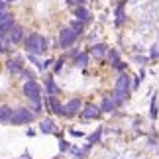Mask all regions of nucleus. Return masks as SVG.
<instances>
[{
	"label": "nucleus",
	"instance_id": "obj_39",
	"mask_svg": "<svg viewBox=\"0 0 159 159\" xmlns=\"http://www.w3.org/2000/svg\"><path fill=\"white\" fill-rule=\"evenodd\" d=\"M4 2H6V4H16L18 0H4Z\"/></svg>",
	"mask_w": 159,
	"mask_h": 159
},
{
	"label": "nucleus",
	"instance_id": "obj_29",
	"mask_svg": "<svg viewBox=\"0 0 159 159\" xmlns=\"http://www.w3.org/2000/svg\"><path fill=\"white\" fill-rule=\"evenodd\" d=\"M112 69H116V71H118V73H124V71L128 69V63H126V61H122V59H120L118 63H116V65L112 67Z\"/></svg>",
	"mask_w": 159,
	"mask_h": 159
},
{
	"label": "nucleus",
	"instance_id": "obj_11",
	"mask_svg": "<svg viewBox=\"0 0 159 159\" xmlns=\"http://www.w3.org/2000/svg\"><path fill=\"white\" fill-rule=\"evenodd\" d=\"M73 16H75V20L83 22L84 26H89V24L93 22V12H90L87 6H77V8H73Z\"/></svg>",
	"mask_w": 159,
	"mask_h": 159
},
{
	"label": "nucleus",
	"instance_id": "obj_25",
	"mask_svg": "<svg viewBox=\"0 0 159 159\" xmlns=\"http://www.w3.org/2000/svg\"><path fill=\"white\" fill-rule=\"evenodd\" d=\"M157 114H159L157 96H153V98H151V106H149V116H151V120H157Z\"/></svg>",
	"mask_w": 159,
	"mask_h": 159
},
{
	"label": "nucleus",
	"instance_id": "obj_17",
	"mask_svg": "<svg viewBox=\"0 0 159 159\" xmlns=\"http://www.w3.org/2000/svg\"><path fill=\"white\" fill-rule=\"evenodd\" d=\"M89 61H90V53L89 51H81L77 57H73V65H75L77 69H87Z\"/></svg>",
	"mask_w": 159,
	"mask_h": 159
},
{
	"label": "nucleus",
	"instance_id": "obj_35",
	"mask_svg": "<svg viewBox=\"0 0 159 159\" xmlns=\"http://www.w3.org/2000/svg\"><path fill=\"white\" fill-rule=\"evenodd\" d=\"M26 136L28 138H34L35 136V130H34V128H28V130H26Z\"/></svg>",
	"mask_w": 159,
	"mask_h": 159
},
{
	"label": "nucleus",
	"instance_id": "obj_37",
	"mask_svg": "<svg viewBox=\"0 0 159 159\" xmlns=\"http://www.w3.org/2000/svg\"><path fill=\"white\" fill-rule=\"evenodd\" d=\"M69 134H71V136H75V138H81V136H83L79 130H69Z\"/></svg>",
	"mask_w": 159,
	"mask_h": 159
},
{
	"label": "nucleus",
	"instance_id": "obj_40",
	"mask_svg": "<svg viewBox=\"0 0 159 159\" xmlns=\"http://www.w3.org/2000/svg\"><path fill=\"white\" fill-rule=\"evenodd\" d=\"M120 2H124V4H126V2H128V0H120Z\"/></svg>",
	"mask_w": 159,
	"mask_h": 159
},
{
	"label": "nucleus",
	"instance_id": "obj_34",
	"mask_svg": "<svg viewBox=\"0 0 159 159\" xmlns=\"http://www.w3.org/2000/svg\"><path fill=\"white\" fill-rule=\"evenodd\" d=\"M136 61H138V65H139V67L148 65V57H139V55H138V57H136Z\"/></svg>",
	"mask_w": 159,
	"mask_h": 159
},
{
	"label": "nucleus",
	"instance_id": "obj_12",
	"mask_svg": "<svg viewBox=\"0 0 159 159\" xmlns=\"http://www.w3.org/2000/svg\"><path fill=\"white\" fill-rule=\"evenodd\" d=\"M43 90H45L47 96H59L61 89H59V84L55 83V77L53 75H47L43 79Z\"/></svg>",
	"mask_w": 159,
	"mask_h": 159
},
{
	"label": "nucleus",
	"instance_id": "obj_3",
	"mask_svg": "<svg viewBox=\"0 0 159 159\" xmlns=\"http://www.w3.org/2000/svg\"><path fill=\"white\" fill-rule=\"evenodd\" d=\"M22 94L28 98V102H41L43 100V89L38 81H26L22 84Z\"/></svg>",
	"mask_w": 159,
	"mask_h": 159
},
{
	"label": "nucleus",
	"instance_id": "obj_7",
	"mask_svg": "<svg viewBox=\"0 0 159 159\" xmlns=\"http://www.w3.org/2000/svg\"><path fill=\"white\" fill-rule=\"evenodd\" d=\"M4 67H6V71H8L12 77H18V75H20V71L26 67V63H24L22 55H10V57L6 59Z\"/></svg>",
	"mask_w": 159,
	"mask_h": 159
},
{
	"label": "nucleus",
	"instance_id": "obj_9",
	"mask_svg": "<svg viewBox=\"0 0 159 159\" xmlns=\"http://www.w3.org/2000/svg\"><path fill=\"white\" fill-rule=\"evenodd\" d=\"M39 132H41V134H53V136H57V138H63V134L59 132V128H57V124H55V120L49 118V116L39 120Z\"/></svg>",
	"mask_w": 159,
	"mask_h": 159
},
{
	"label": "nucleus",
	"instance_id": "obj_23",
	"mask_svg": "<svg viewBox=\"0 0 159 159\" xmlns=\"http://www.w3.org/2000/svg\"><path fill=\"white\" fill-rule=\"evenodd\" d=\"M65 63H67V57H65V55H63V57H59V59H55V63H53V73H55V75H59V73L63 71Z\"/></svg>",
	"mask_w": 159,
	"mask_h": 159
},
{
	"label": "nucleus",
	"instance_id": "obj_22",
	"mask_svg": "<svg viewBox=\"0 0 159 159\" xmlns=\"http://www.w3.org/2000/svg\"><path fill=\"white\" fill-rule=\"evenodd\" d=\"M102 132H104V128H102V126H98V128H96V132L89 136V143H93V145L100 143V139H102Z\"/></svg>",
	"mask_w": 159,
	"mask_h": 159
},
{
	"label": "nucleus",
	"instance_id": "obj_24",
	"mask_svg": "<svg viewBox=\"0 0 159 159\" xmlns=\"http://www.w3.org/2000/svg\"><path fill=\"white\" fill-rule=\"evenodd\" d=\"M69 26H71L73 30H75V34L79 35V38H81V35L84 34V24H83V22H79V20H71Z\"/></svg>",
	"mask_w": 159,
	"mask_h": 159
},
{
	"label": "nucleus",
	"instance_id": "obj_28",
	"mask_svg": "<svg viewBox=\"0 0 159 159\" xmlns=\"http://www.w3.org/2000/svg\"><path fill=\"white\" fill-rule=\"evenodd\" d=\"M67 6H71V8H77V6H87V0H65Z\"/></svg>",
	"mask_w": 159,
	"mask_h": 159
},
{
	"label": "nucleus",
	"instance_id": "obj_30",
	"mask_svg": "<svg viewBox=\"0 0 159 159\" xmlns=\"http://www.w3.org/2000/svg\"><path fill=\"white\" fill-rule=\"evenodd\" d=\"M149 59H159V45H151V51H149Z\"/></svg>",
	"mask_w": 159,
	"mask_h": 159
},
{
	"label": "nucleus",
	"instance_id": "obj_26",
	"mask_svg": "<svg viewBox=\"0 0 159 159\" xmlns=\"http://www.w3.org/2000/svg\"><path fill=\"white\" fill-rule=\"evenodd\" d=\"M69 153H71L73 157H75V159H84V157H87V155L83 153V149L75 148V145H71V148H69Z\"/></svg>",
	"mask_w": 159,
	"mask_h": 159
},
{
	"label": "nucleus",
	"instance_id": "obj_27",
	"mask_svg": "<svg viewBox=\"0 0 159 159\" xmlns=\"http://www.w3.org/2000/svg\"><path fill=\"white\" fill-rule=\"evenodd\" d=\"M69 148H71V143L67 142L65 138H59V151H61V153H67V151H69Z\"/></svg>",
	"mask_w": 159,
	"mask_h": 159
},
{
	"label": "nucleus",
	"instance_id": "obj_33",
	"mask_svg": "<svg viewBox=\"0 0 159 159\" xmlns=\"http://www.w3.org/2000/svg\"><path fill=\"white\" fill-rule=\"evenodd\" d=\"M10 16H12V12H10V10H0V24H2L6 18H10Z\"/></svg>",
	"mask_w": 159,
	"mask_h": 159
},
{
	"label": "nucleus",
	"instance_id": "obj_4",
	"mask_svg": "<svg viewBox=\"0 0 159 159\" xmlns=\"http://www.w3.org/2000/svg\"><path fill=\"white\" fill-rule=\"evenodd\" d=\"M77 39H79V35L75 34V30H73L71 26H67V28H63L59 32V39H57V45H59V49H63V51H67L69 47H73L77 43Z\"/></svg>",
	"mask_w": 159,
	"mask_h": 159
},
{
	"label": "nucleus",
	"instance_id": "obj_32",
	"mask_svg": "<svg viewBox=\"0 0 159 159\" xmlns=\"http://www.w3.org/2000/svg\"><path fill=\"white\" fill-rule=\"evenodd\" d=\"M93 148H94V145L87 142V143H83V148H81V149H83V153H84V155L89 157V153H90V149H93Z\"/></svg>",
	"mask_w": 159,
	"mask_h": 159
},
{
	"label": "nucleus",
	"instance_id": "obj_1",
	"mask_svg": "<svg viewBox=\"0 0 159 159\" xmlns=\"http://www.w3.org/2000/svg\"><path fill=\"white\" fill-rule=\"evenodd\" d=\"M49 45H51V39L47 35L39 34V32H30L26 34V38L22 41V47L26 53H34V55H45L49 51Z\"/></svg>",
	"mask_w": 159,
	"mask_h": 159
},
{
	"label": "nucleus",
	"instance_id": "obj_8",
	"mask_svg": "<svg viewBox=\"0 0 159 159\" xmlns=\"http://www.w3.org/2000/svg\"><path fill=\"white\" fill-rule=\"evenodd\" d=\"M65 108V118H75V116L81 114V110H83V100L79 98V96H75V98H69L63 104Z\"/></svg>",
	"mask_w": 159,
	"mask_h": 159
},
{
	"label": "nucleus",
	"instance_id": "obj_10",
	"mask_svg": "<svg viewBox=\"0 0 159 159\" xmlns=\"http://www.w3.org/2000/svg\"><path fill=\"white\" fill-rule=\"evenodd\" d=\"M102 112H100V106L98 104H83V110H81V118L84 120V122H89V120H96L100 116Z\"/></svg>",
	"mask_w": 159,
	"mask_h": 159
},
{
	"label": "nucleus",
	"instance_id": "obj_41",
	"mask_svg": "<svg viewBox=\"0 0 159 159\" xmlns=\"http://www.w3.org/2000/svg\"><path fill=\"white\" fill-rule=\"evenodd\" d=\"M55 159H63V157H55Z\"/></svg>",
	"mask_w": 159,
	"mask_h": 159
},
{
	"label": "nucleus",
	"instance_id": "obj_21",
	"mask_svg": "<svg viewBox=\"0 0 159 159\" xmlns=\"http://www.w3.org/2000/svg\"><path fill=\"white\" fill-rule=\"evenodd\" d=\"M26 59L32 63L38 71H43V59H39V55H34V53H26Z\"/></svg>",
	"mask_w": 159,
	"mask_h": 159
},
{
	"label": "nucleus",
	"instance_id": "obj_6",
	"mask_svg": "<svg viewBox=\"0 0 159 159\" xmlns=\"http://www.w3.org/2000/svg\"><path fill=\"white\" fill-rule=\"evenodd\" d=\"M114 90H118V93L122 94V96H130V93H132V77L128 75V73L124 71V73H120L118 77H116V83H114Z\"/></svg>",
	"mask_w": 159,
	"mask_h": 159
},
{
	"label": "nucleus",
	"instance_id": "obj_31",
	"mask_svg": "<svg viewBox=\"0 0 159 159\" xmlns=\"http://www.w3.org/2000/svg\"><path fill=\"white\" fill-rule=\"evenodd\" d=\"M53 63H55V59H53V57H47V59H43V71L51 69V67H53Z\"/></svg>",
	"mask_w": 159,
	"mask_h": 159
},
{
	"label": "nucleus",
	"instance_id": "obj_16",
	"mask_svg": "<svg viewBox=\"0 0 159 159\" xmlns=\"http://www.w3.org/2000/svg\"><path fill=\"white\" fill-rule=\"evenodd\" d=\"M12 114H14V108H12V106L0 104V126H10Z\"/></svg>",
	"mask_w": 159,
	"mask_h": 159
},
{
	"label": "nucleus",
	"instance_id": "obj_13",
	"mask_svg": "<svg viewBox=\"0 0 159 159\" xmlns=\"http://www.w3.org/2000/svg\"><path fill=\"white\" fill-rule=\"evenodd\" d=\"M16 24H18V22H16V14H12L10 18H6V20L0 24V39H6V38H8L10 30L14 28Z\"/></svg>",
	"mask_w": 159,
	"mask_h": 159
},
{
	"label": "nucleus",
	"instance_id": "obj_14",
	"mask_svg": "<svg viewBox=\"0 0 159 159\" xmlns=\"http://www.w3.org/2000/svg\"><path fill=\"white\" fill-rule=\"evenodd\" d=\"M108 49H110V45H106V43H94V45H90L89 53H90V57H94V59H104Z\"/></svg>",
	"mask_w": 159,
	"mask_h": 159
},
{
	"label": "nucleus",
	"instance_id": "obj_15",
	"mask_svg": "<svg viewBox=\"0 0 159 159\" xmlns=\"http://www.w3.org/2000/svg\"><path fill=\"white\" fill-rule=\"evenodd\" d=\"M114 14H116V18H114V24H116L118 28H122V26L126 24V20H128V16H126V4H124V2H120L118 6H116Z\"/></svg>",
	"mask_w": 159,
	"mask_h": 159
},
{
	"label": "nucleus",
	"instance_id": "obj_19",
	"mask_svg": "<svg viewBox=\"0 0 159 159\" xmlns=\"http://www.w3.org/2000/svg\"><path fill=\"white\" fill-rule=\"evenodd\" d=\"M18 79H22L24 83L26 81H38V73L32 71L30 67H24V69L20 71V75H18Z\"/></svg>",
	"mask_w": 159,
	"mask_h": 159
},
{
	"label": "nucleus",
	"instance_id": "obj_2",
	"mask_svg": "<svg viewBox=\"0 0 159 159\" xmlns=\"http://www.w3.org/2000/svg\"><path fill=\"white\" fill-rule=\"evenodd\" d=\"M35 118H38V116L32 112V108H28V106H18V108H14V114H12L10 126H28V124H32Z\"/></svg>",
	"mask_w": 159,
	"mask_h": 159
},
{
	"label": "nucleus",
	"instance_id": "obj_18",
	"mask_svg": "<svg viewBox=\"0 0 159 159\" xmlns=\"http://www.w3.org/2000/svg\"><path fill=\"white\" fill-rule=\"evenodd\" d=\"M98 106H100V112H104V114H112L116 110V104H114V100L110 98V96H104Z\"/></svg>",
	"mask_w": 159,
	"mask_h": 159
},
{
	"label": "nucleus",
	"instance_id": "obj_36",
	"mask_svg": "<svg viewBox=\"0 0 159 159\" xmlns=\"http://www.w3.org/2000/svg\"><path fill=\"white\" fill-rule=\"evenodd\" d=\"M0 55H6V45H4L2 39H0Z\"/></svg>",
	"mask_w": 159,
	"mask_h": 159
},
{
	"label": "nucleus",
	"instance_id": "obj_38",
	"mask_svg": "<svg viewBox=\"0 0 159 159\" xmlns=\"http://www.w3.org/2000/svg\"><path fill=\"white\" fill-rule=\"evenodd\" d=\"M0 10H8V4H6L4 0H0Z\"/></svg>",
	"mask_w": 159,
	"mask_h": 159
},
{
	"label": "nucleus",
	"instance_id": "obj_5",
	"mask_svg": "<svg viewBox=\"0 0 159 159\" xmlns=\"http://www.w3.org/2000/svg\"><path fill=\"white\" fill-rule=\"evenodd\" d=\"M43 110H47V114H55V116L65 118L63 102H61L57 96H47V94H43Z\"/></svg>",
	"mask_w": 159,
	"mask_h": 159
},
{
	"label": "nucleus",
	"instance_id": "obj_20",
	"mask_svg": "<svg viewBox=\"0 0 159 159\" xmlns=\"http://www.w3.org/2000/svg\"><path fill=\"white\" fill-rule=\"evenodd\" d=\"M106 61H108V65H110V67H114V65L120 61V51H118V49H114V47H110L108 53H106Z\"/></svg>",
	"mask_w": 159,
	"mask_h": 159
}]
</instances>
